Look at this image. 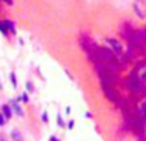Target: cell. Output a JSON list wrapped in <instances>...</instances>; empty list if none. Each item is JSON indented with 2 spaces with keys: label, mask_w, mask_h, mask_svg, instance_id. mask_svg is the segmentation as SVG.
Instances as JSON below:
<instances>
[{
  "label": "cell",
  "mask_w": 146,
  "mask_h": 141,
  "mask_svg": "<svg viewBox=\"0 0 146 141\" xmlns=\"http://www.w3.org/2000/svg\"><path fill=\"white\" fill-rule=\"evenodd\" d=\"M51 141H58V138L56 136H51Z\"/></svg>",
  "instance_id": "obj_19"
},
{
  "label": "cell",
  "mask_w": 146,
  "mask_h": 141,
  "mask_svg": "<svg viewBox=\"0 0 146 141\" xmlns=\"http://www.w3.org/2000/svg\"><path fill=\"white\" fill-rule=\"evenodd\" d=\"M106 43H109V45H111V48L115 51V54L118 56V59L121 60V56H123V45L118 40H115V39H112V37H107L106 39ZM123 62V60H121Z\"/></svg>",
  "instance_id": "obj_2"
},
{
  "label": "cell",
  "mask_w": 146,
  "mask_h": 141,
  "mask_svg": "<svg viewBox=\"0 0 146 141\" xmlns=\"http://www.w3.org/2000/svg\"><path fill=\"white\" fill-rule=\"evenodd\" d=\"M42 121H44V122H47V121H48V119H47V112H44V113H42Z\"/></svg>",
  "instance_id": "obj_13"
},
{
  "label": "cell",
  "mask_w": 146,
  "mask_h": 141,
  "mask_svg": "<svg viewBox=\"0 0 146 141\" xmlns=\"http://www.w3.org/2000/svg\"><path fill=\"white\" fill-rule=\"evenodd\" d=\"M0 141H6V138H5V136H2V135H0Z\"/></svg>",
  "instance_id": "obj_17"
},
{
  "label": "cell",
  "mask_w": 146,
  "mask_h": 141,
  "mask_svg": "<svg viewBox=\"0 0 146 141\" xmlns=\"http://www.w3.org/2000/svg\"><path fill=\"white\" fill-rule=\"evenodd\" d=\"M101 87H103V92L106 93V98L107 99H111V101H117L118 99V95L117 92L114 90V85L112 84H109V82H101Z\"/></svg>",
  "instance_id": "obj_1"
},
{
  "label": "cell",
  "mask_w": 146,
  "mask_h": 141,
  "mask_svg": "<svg viewBox=\"0 0 146 141\" xmlns=\"http://www.w3.org/2000/svg\"><path fill=\"white\" fill-rule=\"evenodd\" d=\"M10 79H11V82H13V87L16 89V87H17V79H16V75H14V73H10Z\"/></svg>",
  "instance_id": "obj_8"
},
{
  "label": "cell",
  "mask_w": 146,
  "mask_h": 141,
  "mask_svg": "<svg viewBox=\"0 0 146 141\" xmlns=\"http://www.w3.org/2000/svg\"><path fill=\"white\" fill-rule=\"evenodd\" d=\"M134 11L140 19H146V11H144V6L141 3V0H135L134 2Z\"/></svg>",
  "instance_id": "obj_3"
},
{
  "label": "cell",
  "mask_w": 146,
  "mask_h": 141,
  "mask_svg": "<svg viewBox=\"0 0 146 141\" xmlns=\"http://www.w3.org/2000/svg\"><path fill=\"white\" fill-rule=\"evenodd\" d=\"M58 124H59V126H61V127H62V126H64V119H62V118H61V116H58Z\"/></svg>",
  "instance_id": "obj_14"
},
{
  "label": "cell",
  "mask_w": 146,
  "mask_h": 141,
  "mask_svg": "<svg viewBox=\"0 0 146 141\" xmlns=\"http://www.w3.org/2000/svg\"><path fill=\"white\" fill-rule=\"evenodd\" d=\"M10 105H11V109H13V112L16 113L17 116H20V118L23 116V110L20 109V105H19V102H17L16 99H11V104H10Z\"/></svg>",
  "instance_id": "obj_4"
},
{
  "label": "cell",
  "mask_w": 146,
  "mask_h": 141,
  "mask_svg": "<svg viewBox=\"0 0 146 141\" xmlns=\"http://www.w3.org/2000/svg\"><path fill=\"white\" fill-rule=\"evenodd\" d=\"M5 26H6V28H10V30L14 33V25H13V22H11L10 19H6V20H5Z\"/></svg>",
  "instance_id": "obj_7"
},
{
  "label": "cell",
  "mask_w": 146,
  "mask_h": 141,
  "mask_svg": "<svg viewBox=\"0 0 146 141\" xmlns=\"http://www.w3.org/2000/svg\"><path fill=\"white\" fill-rule=\"evenodd\" d=\"M73 126H75V122H73V121H68V124H67V127H68V129H71Z\"/></svg>",
  "instance_id": "obj_16"
},
{
  "label": "cell",
  "mask_w": 146,
  "mask_h": 141,
  "mask_svg": "<svg viewBox=\"0 0 146 141\" xmlns=\"http://www.w3.org/2000/svg\"><path fill=\"white\" fill-rule=\"evenodd\" d=\"M5 122H6V118H5V115H3V113H0V126H3Z\"/></svg>",
  "instance_id": "obj_11"
},
{
  "label": "cell",
  "mask_w": 146,
  "mask_h": 141,
  "mask_svg": "<svg viewBox=\"0 0 146 141\" xmlns=\"http://www.w3.org/2000/svg\"><path fill=\"white\" fill-rule=\"evenodd\" d=\"M2 113L5 115V118H6V119H11V116H13V109H11V105L5 104L3 107H2Z\"/></svg>",
  "instance_id": "obj_5"
},
{
  "label": "cell",
  "mask_w": 146,
  "mask_h": 141,
  "mask_svg": "<svg viewBox=\"0 0 146 141\" xmlns=\"http://www.w3.org/2000/svg\"><path fill=\"white\" fill-rule=\"evenodd\" d=\"M140 112H141V115H143V118H144V122H146V102H143V104H141Z\"/></svg>",
  "instance_id": "obj_9"
},
{
  "label": "cell",
  "mask_w": 146,
  "mask_h": 141,
  "mask_svg": "<svg viewBox=\"0 0 146 141\" xmlns=\"http://www.w3.org/2000/svg\"><path fill=\"white\" fill-rule=\"evenodd\" d=\"M5 2H6L8 5H11V3H13V0H5Z\"/></svg>",
  "instance_id": "obj_18"
},
{
  "label": "cell",
  "mask_w": 146,
  "mask_h": 141,
  "mask_svg": "<svg viewBox=\"0 0 146 141\" xmlns=\"http://www.w3.org/2000/svg\"><path fill=\"white\" fill-rule=\"evenodd\" d=\"M26 89H28L30 92H33V84L31 82H26Z\"/></svg>",
  "instance_id": "obj_15"
},
{
  "label": "cell",
  "mask_w": 146,
  "mask_h": 141,
  "mask_svg": "<svg viewBox=\"0 0 146 141\" xmlns=\"http://www.w3.org/2000/svg\"><path fill=\"white\" fill-rule=\"evenodd\" d=\"M11 136H13V139H14V141H23V139H22V136H20V133H19L17 130H13V132H11Z\"/></svg>",
  "instance_id": "obj_6"
},
{
  "label": "cell",
  "mask_w": 146,
  "mask_h": 141,
  "mask_svg": "<svg viewBox=\"0 0 146 141\" xmlns=\"http://www.w3.org/2000/svg\"><path fill=\"white\" fill-rule=\"evenodd\" d=\"M19 99L23 101V102H28V95H26V93H22V95L19 96Z\"/></svg>",
  "instance_id": "obj_10"
},
{
  "label": "cell",
  "mask_w": 146,
  "mask_h": 141,
  "mask_svg": "<svg viewBox=\"0 0 146 141\" xmlns=\"http://www.w3.org/2000/svg\"><path fill=\"white\" fill-rule=\"evenodd\" d=\"M0 87H2V84H0Z\"/></svg>",
  "instance_id": "obj_20"
},
{
  "label": "cell",
  "mask_w": 146,
  "mask_h": 141,
  "mask_svg": "<svg viewBox=\"0 0 146 141\" xmlns=\"http://www.w3.org/2000/svg\"><path fill=\"white\" fill-rule=\"evenodd\" d=\"M140 79H141L143 82H146V68H144L143 72H141V76H140Z\"/></svg>",
  "instance_id": "obj_12"
}]
</instances>
